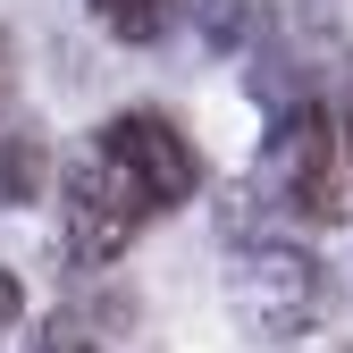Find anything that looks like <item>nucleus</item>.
Wrapping results in <instances>:
<instances>
[{
	"label": "nucleus",
	"mask_w": 353,
	"mask_h": 353,
	"mask_svg": "<svg viewBox=\"0 0 353 353\" xmlns=\"http://www.w3.org/2000/svg\"><path fill=\"white\" fill-rule=\"evenodd\" d=\"M51 194V143L34 126H0V202L9 210H34Z\"/></svg>",
	"instance_id": "5"
},
{
	"label": "nucleus",
	"mask_w": 353,
	"mask_h": 353,
	"mask_svg": "<svg viewBox=\"0 0 353 353\" xmlns=\"http://www.w3.org/2000/svg\"><path fill=\"white\" fill-rule=\"evenodd\" d=\"M9 101H17V34L0 26V118H9Z\"/></svg>",
	"instance_id": "8"
},
{
	"label": "nucleus",
	"mask_w": 353,
	"mask_h": 353,
	"mask_svg": "<svg viewBox=\"0 0 353 353\" xmlns=\"http://www.w3.org/2000/svg\"><path fill=\"white\" fill-rule=\"evenodd\" d=\"M26 320V286H17V270H0V336H9Z\"/></svg>",
	"instance_id": "9"
},
{
	"label": "nucleus",
	"mask_w": 353,
	"mask_h": 353,
	"mask_svg": "<svg viewBox=\"0 0 353 353\" xmlns=\"http://www.w3.org/2000/svg\"><path fill=\"white\" fill-rule=\"evenodd\" d=\"M93 152L135 185V202L160 219V210H185L194 194H202V160H194V143H185V126L176 118H160V110H118V118H101L93 126Z\"/></svg>",
	"instance_id": "2"
},
{
	"label": "nucleus",
	"mask_w": 353,
	"mask_h": 353,
	"mask_svg": "<svg viewBox=\"0 0 353 353\" xmlns=\"http://www.w3.org/2000/svg\"><path fill=\"white\" fill-rule=\"evenodd\" d=\"M143 202L135 185L101 160V152H84L68 176H59V252L76 261V270H110V261H126V244L143 236Z\"/></svg>",
	"instance_id": "3"
},
{
	"label": "nucleus",
	"mask_w": 353,
	"mask_h": 353,
	"mask_svg": "<svg viewBox=\"0 0 353 353\" xmlns=\"http://www.w3.org/2000/svg\"><path fill=\"white\" fill-rule=\"evenodd\" d=\"M176 17H185V0H93V26H101L110 42H126V51H152V42H168Z\"/></svg>",
	"instance_id": "6"
},
{
	"label": "nucleus",
	"mask_w": 353,
	"mask_h": 353,
	"mask_svg": "<svg viewBox=\"0 0 353 353\" xmlns=\"http://www.w3.org/2000/svg\"><path fill=\"white\" fill-rule=\"evenodd\" d=\"M336 143H345V152H353V101H345V118H336Z\"/></svg>",
	"instance_id": "10"
},
{
	"label": "nucleus",
	"mask_w": 353,
	"mask_h": 353,
	"mask_svg": "<svg viewBox=\"0 0 353 353\" xmlns=\"http://www.w3.org/2000/svg\"><path fill=\"white\" fill-rule=\"evenodd\" d=\"M26 353H110V336L93 312H51V320H34Z\"/></svg>",
	"instance_id": "7"
},
{
	"label": "nucleus",
	"mask_w": 353,
	"mask_h": 353,
	"mask_svg": "<svg viewBox=\"0 0 353 353\" xmlns=\"http://www.w3.org/2000/svg\"><path fill=\"white\" fill-rule=\"evenodd\" d=\"M228 312L252 345H294L328 312V270L294 236H244L228 261Z\"/></svg>",
	"instance_id": "1"
},
{
	"label": "nucleus",
	"mask_w": 353,
	"mask_h": 353,
	"mask_svg": "<svg viewBox=\"0 0 353 353\" xmlns=\"http://www.w3.org/2000/svg\"><path fill=\"white\" fill-rule=\"evenodd\" d=\"M252 185H261V202H286L294 219H336L345 210V194H336V118L320 101H294L278 118L270 152H261Z\"/></svg>",
	"instance_id": "4"
}]
</instances>
